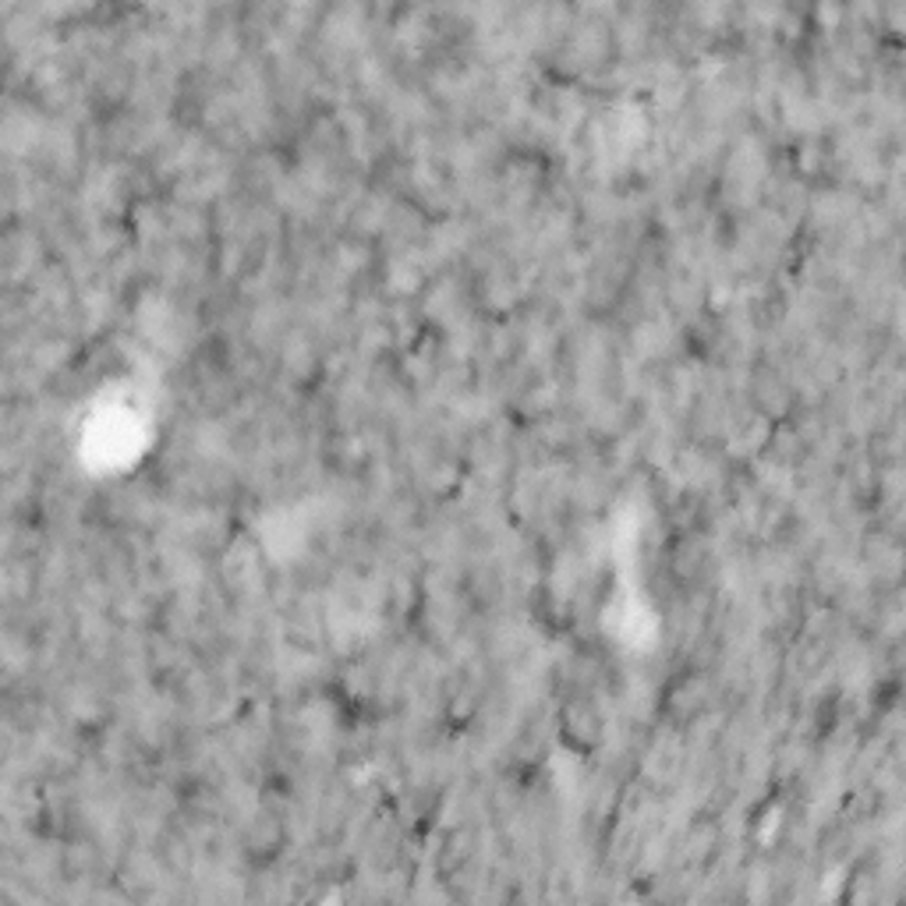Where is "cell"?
<instances>
[{
    "instance_id": "obj_1",
    "label": "cell",
    "mask_w": 906,
    "mask_h": 906,
    "mask_svg": "<svg viewBox=\"0 0 906 906\" xmlns=\"http://www.w3.org/2000/svg\"><path fill=\"white\" fill-rule=\"evenodd\" d=\"M564 734L577 750H591L603 740V716L591 701H574L564 711Z\"/></svg>"
}]
</instances>
